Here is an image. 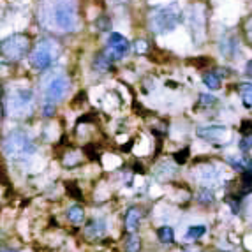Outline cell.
<instances>
[{
    "mask_svg": "<svg viewBox=\"0 0 252 252\" xmlns=\"http://www.w3.org/2000/svg\"><path fill=\"white\" fill-rule=\"evenodd\" d=\"M199 198H201V203H212L214 201V194L210 190H201L199 192Z\"/></svg>",
    "mask_w": 252,
    "mask_h": 252,
    "instance_id": "cell-24",
    "label": "cell"
},
{
    "mask_svg": "<svg viewBox=\"0 0 252 252\" xmlns=\"http://www.w3.org/2000/svg\"><path fill=\"white\" fill-rule=\"evenodd\" d=\"M57 55H59V50L55 46V42L41 41L34 48V51L30 53V63L37 71H46V69H50L53 65L55 60H57Z\"/></svg>",
    "mask_w": 252,
    "mask_h": 252,
    "instance_id": "cell-6",
    "label": "cell"
},
{
    "mask_svg": "<svg viewBox=\"0 0 252 252\" xmlns=\"http://www.w3.org/2000/svg\"><path fill=\"white\" fill-rule=\"evenodd\" d=\"M141 220V212L136 206H130L126 214V229L129 233H134L138 229V224Z\"/></svg>",
    "mask_w": 252,
    "mask_h": 252,
    "instance_id": "cell-11",
    "label": "cell"
},
{
    "mask_svg": "<svg viewBox=\"0 0 252 252\" xmlns=\"http://www.w3.org/2000/svg\"><path fill=\"white\" fill-rule=\"evenodd\" d=\"M157 236H159V240L162 242V244H173V240H175V233H173V229L168 226L159 227Z\"/></svg>",
    "mask_w": 252,
    "mask_h": 252,
    "instance_id": "cell-15",
    "label": "cell"
},
{
    "mask_svg": "<svg viewBox=\"0 0 252 252\" xmlns=\"http://www.w3.org/2000/svg\"><path fill=\"white\" fill-rule=\"evenodd\" d=\"M46 18L62 32H72L78 27V2L76 0H48Z\"/></svg>",
    "mask_w": 252,
    "mask_h": 252,
    "instance_id": "cell-1",
    "label": "cell"
},
{
    "mask_svg": "<svg viewBox=\"0 0 252 252\" xmlns=\"http://www.w3.org/2000/svg\"><path fill=\"white\" fill-rule=\"evenodd\" d=\"M185 252H189V251H185Z\"/></svg>",
    "mask_w": 252,
    "mask_h": 252,
    "instance_id": "cell-34",
    "label": "cell"
},
{
    "mask_svg": "<svg viewBox=\"0 0 252 252\" xmlns=\"http://www.w3.org/2000/svg\"><path fill=\"white\" fill-rule=\"evenodd\" d=\"M222 134H226V127L224 126H210V127H201V129H198L199 138L210 139V141H217Z\"/></svg>",
    "mask_w": 252,
    "mask_h": 252,
    "instance_id": "cell-10",
    "label": "cell"
},
{
    "mask_svg": "<svg viewBox=\"0 0 252 252\" xmlns=\"http://www.w3.org/2000/svg\"><path fill=\"white\" fill-rule=\"evenodd\" d=\"M104 231H106V222L102 220V219L92 220L89 226L85 227V235L89 236V238H99Z\"/></svg>",
    "mask_w": 252,
    "mask_h": 252,
    "instance_id": "cell-12",
    "label": "cell"
},
{
    "mask_svg": "<svg viewBox=\"0 0 252 252\" xmlns=\"http://www.w3.org/2000/svg\"><path fill=\"white\" fill-rule=\"evenodd\" d=\"M224 42H226V46L224 44H220V51H222L224 55H227V57H233L236 51V41L233 35H227L226 39H224Z\"/></svg>",
    "mask_w": 252,
    "mask_h": 252,
    "instance_id": "cell-16",
    "label": "cell"
},
{
    "mask_svg": "<svg viewBox=\"0 0 252 252\" xmlns=\"http://www.w3.org/2000/svg\"><path fill=\"white\" fill-rule=\"evenodd\" d=\"M34 92L30 89H16L9 95V111L13 117H30L34 113Z\"/></svg>",
    "mask_w": 252,
    "mask_h": 252,
    "instance_id": "cell-5",
    "label": "cell"
},
{
    "mask_svg": "<svg viewBox=\"0 0 252 252\" xmlns=\"http://www.w3.org/2000/svg\"><path fill=\"white\" fill-rule=\"evenodd\" d=\"M2 118H4V106L0 104V120H2Z\"/></svg>",
    "mask_w": 252,
    "mask_h": 252,
    "instance_id": "cell-31",
    "label": "cell"
},
{
    "mask_svg": "<svg viewBox=\"0 0 252 252\" xmlns=\"http://www.w3.org/2000/svg\"><path fill=\"white\" fill-rule=\"evenodd\" d=\"M141 249V240L138 236H130L126 242V252H139Z\"/></svg>",
    "mask_w": 252,
    "mask_h": 252,
    "instance_id": "cell-18",
    "label": "cell"
},
{
    "mask_svg": "<svg viewBox=\"0 0 252 252\" xmlns=\"http://www.w3.org/2000/svg\"><path fill=\"white\" fill-rule=\"evenodd\" d=\"M238 90L242 94H249V92H252V85L251 83H242V85H238Z\"/></svg>",
    "mask_w": 252,
    "mask_h": 252,
    "instance_id": "cell-25",
    "label": "cell"
},
{
    "mask_svg": "<svg viewBox=\"0 0 252 252\" xmlns=\"http://www.w3.org/2000/svg\"><path fill=\"white\" fill-rule=\"evenodd\" d=\"M0 252H18L16 249H2Z\"/></svg>",
    "mask_w": 252,
    "mask_h": 252,
    "instance_id": "cell-32",
    "label": "cell"
},
{
    "mask_svg": "<svg viewBox=\"0 0 252 252\" xmlns=\"http://www.w3.org/2000/svg\"><path fill=\"white\" fill-rule=\"evenodd\" d=\"M245 30H247V35H249V39H251V42H252V18L247 21V29H245Z\"/></svg>",
    "mask_w": 252,
    "mask_h": 252,
    "instance_id": "cell-29",
    "label": "cell"
},
{
    "mask_svg": "<svg viewBox=\"0 0 252 252\" xmlns=\"http://www.w3.org/2000/svg\"><path fill=\"white\" fill-rule=\"evenodd\" d=\"M129 48H130L129 41H127L124 35L113 32V34L109 35V39H108V48H106L104 53H106V57H108L109 60H120L127 55Z\"/></svg>",
    "mask_w": 252,
    "mask_h": 252,
    "instance_id": "cell-9",
    "label": "cell"
},
{
    "mask_svg": "<svg viewBox=\"0 0 252 252\" xmlns=\"http://www.w3.org/2000/svg\"><path fill=\"white\" fill-rule=\"evenodd\" d=\"M215 99L214 95H208V94H201L199 95V102H201V106H214L215 104Z\"/></svg>",
    "mask_w": 252,
    "mask_h": 252,
    "instance_id": "cell-21",
    "label": "cell"
},
{
    "mask_svg": "<svg viewBox=\"0 0 252 252\" xmlns=\"http://www.w3.org/2000/svg\"><path fill=\"white\" fill-rule=\"evenodd\" d=\"M205 9L201 5H190L189 14H187V23L194 35V41H201L205 37Z\"/></svg>",
    "mask_w": 252,
    "mask_h": 252,
    "instance_id": "cell-8",
    "label": "cell"
},
{
    "mask_svg": "<svg viewBox=\"0 0 252 252\" xmlns=\"http://www.w3.org/2000/svg\"><path fill=\"white\" fill-rule=\"evenodd\" d=\"M65 187H67V192L71 194V196H74L76 199L81 198V192H80V189L76 187V184H72V182L69 184V182H67V184H65Z\"/></svg>",
    "mask_w": 252,
    "mask_h": 252,
    "instance_id": "cell-22",
    "label": "cell"
},
{
    "mask_svg": "<svg viewBox=\"0 0 252 252\" xmlns=\"http://www.w3.org/2000/svg\"><path fill=\"white\" fill-rule=\"evenodd\" d=\"M242 95H244V104L247 106V108H252V92L242 94Z\"/></svg>",
    "mask_w": 252,
    "mask_h": 252,
    "instance_id": "cell-26",
    "label": "cell"
},
{
    "mask_svg": "<svg viewBox=\"0 0 252 252\" xmlns=\"http://www.w3.org/2000/svg\"><path fill=\"white\" fill-rule=\"evenodd\" d=\"M67 219L71 220V222H74V224L83 222V219H85L83 206H80V205H72L71 208L67 210Z\"/></svg>",
    "mask_w": 252,
    "mask_h": 252,
    "instance_id": "cell-13",
    "label": "cell"
},
{
    "mask_svg": "<svg viewBox=\"0 0 252 252\" xmlns=\"http://www.w3.org/2000/svg\"><path fill=\"white\" fill-rule=\"evenodd\" d=\"M69 87H71V83H69L67 76L63 74L51 76L50 80L46 81V85H44V90H42L46 104H55V102L62 101L63 97L67 95Z\"/></svg>",
    "mask_w": 252,
    "mask_h": 252,
    "instance_id": "cell-7",
    "label": "cell"
},
{
    "mask_svg": "<svg viewBox=\"0 0 252 252\" xmlns=\"http://www.w3.org/2000/svg\"><path fill=\"white\" fill-rule=\"evenodd\" d=\"M109 63H111V60H109L108 57H106V53H101L99 57H95V63H94V65H95L97 71H102V72H104V71H108Z\"/></svg>",
    "mask_w": 252,
    "mask_h": 252,
    "instance_id": "cell-17",
    "label": "cell"
},
{
    "mask_svg": "<svg viewBox=\"0 0 252 252\" xmlns=\"http://www.w3.org/2000/svg\"><path fill=\"white\" fill-rule=\"evenodd\" d=\"M173 157H175V160H177L178 164L187 162V159H189V148H184V150L177 152V154H175Z\"/></svg>",
    "mask_w": 252,
    "mask_h": 252,
    "instance_id": "cell-20",
    "label": "cell"
},
{
    "mask_svg": "<svg viewBox=\"0 0 252 252\" xmlns=\"http://www.w3.org/2000/svg\"><path fill=\"white\" fill-rule=\"evenodd\" d=\"M242 132H245V134H247V132H252V124L251 122L242 124Z\"/></svg>",
    "mask_w": 252,
    "mask_h": 252,
    "instance_id": "cell-28",
    "label": "cell"
},
{
    "mask_svg": "<svg viewBox=\"0 0 252 252\" xmlns=\"http://www.w3.org/2000/svg\"><path fill=\"white\" fill-rule=\"evenodd\" d=\"M136 51H138V53H139V51H141V53H143V51H147V42H145V41L136 42Z\"/></svg>",
    "mask_w": 252,
    "mask_h": 252,
    "instance_id": "cell-27",
    "label": "cell"
},
{
    "mask_svg": "<svg viewBox=\"0 0 252 252\" xmlns=\"http://www.w3.org/2000/svg\"><path fill=\"white\" fill-rule=\"evenodd\" d=\"M203 83H205L210 90L220 89V78H219L215 72H206V74L203 76Z\"/></svg>",
    "mask_w": 252,
    "mask_h": 252,
    "instance_id": "cell-14",
    "label": "cell"
},
{
    "mask_svg": "<svg viewBox=\"0 0 252 252\" xmlns=\"http://www.w3.org/2000/svg\"><path fill=\"white\" fill-rule=\"evenodd\" d=\"M0 95H2V85H0Z\"/></svg>",
    "mask_w": 252,
    "mask_h": 252,
    "instance_id": "cell-33",
    "label": "cell"
},
{
    "mask_svg": "<svg viewBox=\"0 0 252 252\" xmlns=\"http://www.w3.org/2000/svg\"><path fill=\"white\" fill-rule=\"evenodd\" d=\"M205 231H206L205 226H190L189 231H187V236L189 238H199V236L205 235Z\"/></svg>",
    "mask_w": 252,
    "mask_h": 252,
    "instance_id": "cell-19",
    "label": "cell"
},
{
    "mask_svg": "<svg viewBox=\"0 0 252 252\" xmlns=\"http://www.w3.org/2000/svg\"><path fill=\"white\" fill-rule=\"evenodd\" d=\"M35 152L34 141L23 130L9 132L4 141V154L13 160H25Z\"/></svg>",
    "mask_w": 252,
    "mask_h": 252,
    "instance_id": "cell-3",
    "label": "cell"
},
{
    "mask_svg": "<svg viewBox=\"0 0 252 252\" xmlns=\"http://www.w3.org/2000/svg\"><path fill=\"white\" fill-rule=\"evenodd\" d=\"M30 51V37L27 34H13L0 42V57L9 62H18L25 59Z\"/></svg>",
    "mask_w": 252,
    "mask_h": 252,
    "instance_id": "cell-4",
    "label": "cell"
},
{
    "mask_svg": "<svg viewBox=\"0 0 252 252\" xmlns=\"http://www.w3.org/2000/svg\"><path fill=\"white\" fill-rule=\"evenodd\" d=\"M184 20V13H182L180 5L177 2L168 5H162V7H157L152 11L150 14V29L156 32V34H166V32H171L175 30Z\"/></svg>",
    "mask_w": 252,
    "mask_h": 252,
    "instance_id": "cell-2",
    "label": "cell"
},
{
    "mask_svg": "<svg viewBox=\"0 0 252 252\" xmlns=\"http://www.w3.org/2000/svg\"><path fill=\"white\" fill-rule=\"evenodd\" d=\"M240 148L244 152H247V150H251L252 148V134H249V136H245L242 141H240Z\"/></svg>",
    "mask_w": 252,
    "mask_h": 252,
    "instance_id": "cell-23",
    "label": "cell"
},
{
    "mask_svg": "<svg viewBox=\"0 0 252 252\" xmlns=\"http://www.w3.org/2000/svg\"><path fill=\"white\" fill-rule=\"evenodd\" d=\"M245 72H247V76H252V60H249L245 65Z\"/></svg>",
    "mask_w": 252,
    "mask_h": 252,
    "instance_id": "cell-30",
    "label": "cell"
}]
</instances>
